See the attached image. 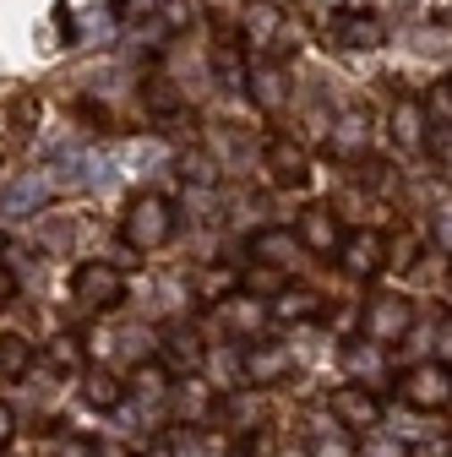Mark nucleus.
Listing matches in <instances>:
<instances>
[{
    "label": "nucleus",
    "instance_id": "36",
    "mask_svg": "<svg viewBox=\"0 0 452 457\" xmlns=\"http://www.w3.org/2000/svg\"><path fill=\"white\" fill-rule=\"evenodd\" d=\"M12 436H17V414H12V403H0V452L12 446Z\"/></svg>",
    "mask_w": 452,
    "mask_h": 457
},
{
    "label": "nucleus",
    "instance_id": "12",
    "mask_svg": "<svg viewBox=\"0 0 452 457\" xmlns=\"http://www.w3.org/2000/svg\"><path fill=\"white\" fill-rule=\"evenodd\" d=\"M213 71L218 82H230V87H246V54H240V33H230V22L218 17V38H213Z\"/></svg>",
    "mask_w": 452,
    "mask_h": 457
},
{
    "label": "nucleus",
    "instance_id": "25",
    "mask_svg": "<svg viewBox=\"0 0 452 457\" xmlns=\"http://www.w3.org/2000/svg\"><path fill=\"white\" fill-rule=\"evenodd\" d=\"M311 457H360V452H355V441L344 430L332 425V430H316L311 436Z\"/></svg>",
    "mask_w": 452,
    "mask_h": 457
},
{
    "label": "nucleus",
    "instance_id": "2",
    "mask_svg": "<svg viewBox=\"0 0 452 457\" xmlns=\"http://www.w3.org/2000/svg\"><path fill=\"white\" fill-rule=\"evenodd\" d=\"M398 397H404V409H414V414H441V409H452V370L441 360L409 365L398 376Z\"/></svg>",
    "mask_w": 452,
    "mask_h": 457
},
{
    "label": "nucleus",
    "instance_id": "13",
    "mask_svg": "<svg viewBox=\"0 0 452 457\" xmlns=\"http://www.w3.org/2000/svg\"><path fill=\"white\" fill-rule=\"evenodd\" d=\"M126 386H131V397H137L142 409H158V403H169V392H175V376H169L158 360H142Z\"/></svg>",
    "mask_w": 452,
    "mask_h": 457
},
{
    "label": "nucleus",
    "instance_id": "27",
    "mask_svg": "<svg viewBox=\"0 0 452 457\" xmlns=\"http://www.w3.org/2000/svg\"><path fill=\"white\" fill-rule=\"evenodd\" d=\"M332 147H338V153H360V147H365V114H344V120H338V131H332Z\"/></svg>",
    "mask_w": 452,
    "mask_h": 457
},
{
    "label": "nucleus",
    "instance_id": "30",
    "mask_svg": "<svg viewBox=\"0 0 452 457\" xmlns=\"http://www.w3.org/2000/svg\"><path fill=\"white\" fill-rule=\"evenodd\" d=\"M425 147H431V158H436V163H452V126H431Z\"/></svg>",
    "mask_w": 452,
    "mask_h": 457
},
{
    "label": "nucleus",
    "instance_id": "18",
    "mask_svg": "<svg viewBox=\"0 0 452 457\" xmlns=\"http://www.w3.org/2000/svg\"><path fill=\"white\" fill-rule=\"evenodd\" d=\"M33 360H38V349L22 332H0V376H28Z\"/></svg>",
    "mask_w": 452,
    "mask_h": 457
},
{
    "label": "nucleus",
    "instance_id": "26",
    "mask_svg": "<svg viewBox=\"0 0 452 457\" xmlns=\"http://www.w3.org/2000/svg\"><path fill=\"white\" fill-rule=\"evenodd\" d=\"M49 365H54V370H82V365H88V349H82L77 337H54V343H49Z\"/></svg>",
    "mask_w": 452,
    "mask_h": 457
},
{
    "label": "nucleus",
    "instance_id": "5",
    "mask_svg": "<svg viewBox=\"0 0 452 457\" xmlns=\"http://www.w3.org/2000/svg\"><path fill=\"white\" fill-rule=\"evenodd\" d=\"M409 327H414V305L404 295H376L360 311V332H365V343H376V349H392L398 337H409Z\"/></svg>",
    "mask_w": 452,
    "mask_h": 457
},
{
    "label": "nucleus",
    "instance_id": "41",
    "mask_svg": "<svg viewBox=\"0 0 452 457\" xmlns=\"http://www.w3.org/2000/svg\"><path fill=\"white\" fill-rule=\"evenodd\" d=\"M0 251H6V228H0Z\"/></svg>",
    "mask_w": 452,
    "mask_h": 457
},
{
    "label": "nucleus",
    "instance_id": "20",
    "mask_svg": "<svg viewBox=\"0 0 452 457\" xmlns=\"http://www.w3.org/2000/svg\"><path fill=\"white\" fill-rule=\"evenodd\" d=\"M278 33H284L278 6H272V0H251V6H246V38H251V44H272Z\"/></svg>",
    "mask_w": 452,
    "mask_h": 457
},
{
    "label": "nucleus",
    "instance_id": "33",
    "mask_svg": "<svg viewBox=\"0 0 452 457\" xmlns=\"http://www.w3.org/2000/svg\"><path fill=\"white\" fill-rule=\"evenodd\" d=\"M49 457H104V452H98L93 441H82V436H66V441H61V446H54Z\"/></svg>",
    "mask_w": 452,
    "mask_h": 457
},
{
    "label": "nucleus",
    "instance_id": "4",
    "mask_svg": "<svg viewBox=\"0 0 452 457\" xmlns=\"http://www.w3.org/2000/svg\"><path fill=\"white\" fill-rule=\"evenodd\" d=\"M327 414H332V425H338V430L365 436V430H376V425H381V392H371V386H360V381H344V386H332Z\"/></svg>",
    "mask_w": 452,
    "mask_h": 457
},
{
    "label": "nucleus",
    "instance_id": "8",
    "mask_svg": "<svg viewBox=\"0 0 452 457\" xmlns=\"http://www.w3.org/2000/svg\"><path fill=\"white\" fill-rule=\"evenodd\" d=\"M267 180L272 186H306L311 175V153L295 142V137H267Z\"/></svg>",
    "mask_w": 452,
    "mask_h": 457
},
{
    "label": "nucleus",
    "instance_id": "43",
    "mask_svg": "<svg viewBox=\"0 0 452 457\" xmlns=\"http://www.w3.org/2000/svg\"><path fill=\"white\" fill-rule=\"evenodd\" d=\"M447 457H452V446H447Z\"/></svg>",
    "mask_w": 452,
    "mask_h": 457
},
{
    "label": "nucleus",
    "instance_id": "32",
    "mask_svg": "<svg viewBox=\"0 0 452 457\" xmlns=\"http://www.w3.org/2000/svg\"><path fill=\"white\" fill-rule=\"evenodd\" d=\"M169 452H175V457H213L207 441H202L197 430H191V436H175V441H169Z\"/></svg>",
    "mask_w": 452,
    "mask_h": 457
},
{
    "label": "nucleus",
    "instance_id": "19",
    "mask_svg": "<svg viewBox=\"0 0 452 457\" xmlns=\"http://www.w3.org/2000/svg\"><path fill=\"white\" fill-rule=\"evenodd\" d=\"M240 295H251V300H278V295H284V267L251 262V267L240 272Z\"/></svg>",
    "mask_w": 452,
    "mask_h": 457
},
{
    "label": "nucleus",
    "instance_id": "34",
    "mask_svg": "<svg viewBox=\"0 0 452 457\" xmlns=\"http://www.w3.org/2000/svg\"><path fill=\"white\" fill-rule=\"evenodd\" d=\"M436 360L452 370V316H447V321H441V332H436Z\"/></svg>",
    "mask_w": 452,
    "mask_h": 457
},
{
    "label": "nucleus",
    "instance_id": "10",
    "mask_svg": "<svg viewBox=\"0 0 452 457\" xmlns=\"http://www.w3.org/2000/svg\"><path fill=\"white\" fill-rule=\"evenodd\" d=\"M300 251H306V245H300L295 228H256V235L246 240V256L262 262V267H289Z\"/></svg>",
    "mask_w": 452,
    "mask_h": 457
},
{
    "label": "nucleus",
    "instance_id": "40",
    "mask_svg": "<svg viewBox=\"0 0 452 457\" xmlns=\"http://www.w3.org/2000/svg\"><path fill=\"white\" fill-rule=\"evenodd\" d=\"M147 457H175V452H169V441H153V446H147Z\"/></svg>",
    "mask_w": 452,
    "mask_h": 457
},
{
    "label": "nucleus",
    "instance_id": "23",
    "mask_svg": "<svg viewBox=\"0 0 452 457\" xmlns=\"http://www.w3.org/2000/svg\"><path fill=\"white\" fill-rule=\"evenodd\" d=\"M142 98H147L153 114H175V109H180V87L169 82V77H147V82H142Z\"/></svg>",
    "mask_w": 452,
    "mask_h": 457
},
{
    "label": "nucleus",
    "instance_id": "9",
    "mask_svg": "<svg viewBox=\"0 0 452 457\" xmlns=\"http://www.w3.org/2000/svg\"><path fill=\"white\" fill-rule=\"evenodd\" d=\"M240 376H246L251 386H272V381H284V376H289V354H284V343H267V337L246 343V354H240Z\"/></svg>",
    "mask_w": 452,
    "mask_h": 457
},
{
    "label": "nucleus",
    "instance_id": "37",
    "mask_svg": "<svg viewBox=\"0 0 452 457\" xmlns=\"http://www.w3.org/2000/svg\"><path fill=\"white\" fill-rule=\"evenodd\" d=\"M425 17H431V22H447V17H452V0H425Z\"/></svg>",
    "mask_w": 452,
    "mask_h": 457
},
{
    "label": "nucleus",
    "instance_id": "22",
    "mask_svg": "<svg viewBox=\"0 0 452 457\" xmlns=\"http://www.w3.org/2000/svg\"><path fill=\"white\" fill-rule=\"evenodd\" d=\"M392 137H398V142H425L431 137L425 109L420 104H398V109H392Z\"/></svg>",
    "mask_w": 452,
    "mask_h": 457
},
{
    "label": "nucleus",
    "instance_id": "14",
    "mask_svg": "<svg viewBox=\"0 0 452 457\" xmlns=\"http://www.w3.org/2000/svg\"><path fill=\"white\" fill-rule=\"evenodd\" d=\"M223 321H230V332H240L246 343H256L262 327H267V311H262V300H251V295H230V300H223Z\"/></svg>",
    "mask_w": 452,
    "mask_h": 457
},
{
    "label": "nucleus",
    "instance_id": "39",
    "mask_svg": "<svg viewBox=\"0 0 452 457\" xmlns=\"http://www.w3.org/2000/svg\"><path fill=\"white\" fill-rule=\"evenodd\" d=\"M409 457H447V446H414Z\"/></svg>",
    "mask_w": 452,
    "mask_h": 457
},
{
    "label": "nucleus",
    "instance_id": "1",
    "mask_svg": "<svg viewBox=\"0 0 452 457\" xmlns=\"http://www.w3.org/2000/svg\"><path fill=\"white\" fill-rule=\"evenodd\" d=\"M175 207H169V196H131V207H126V218H121V240L131 245V251H158V245H169L175 240Z\"/></svg>",
    "mask_w": 452,
    "mask_h": 457
},
{
    "label": "nucleus",
    "instance_id": "42",
    "mask_svg": "<svg viewBox=\"0 0 452 457\" xmlns=\"http://www.w3.org/2000/svg\"><path fill=\"white\" fill-rule=\"evenodd\" d=\"M447 289H452V267H447Z\"/></svg>",
    "mask_w": 452,
    "mask_h": 457
},
{
    "label": "nucleus",
    "instance_id": "15",
    "mask_svg": "<svg viewBox=\"0 0 452 457\" xmlns=\"http://www.w3.org/2000/svg\"><path fill=\"white\" fill-rule=\"evenodd\" d=\"M332 33L344 38L349 49H371V44H381V17L376 12H344L332 22Z\"/></svg>",
    "mask_w": 452,
    "mask_h": 457
},
{
    "label": "nucleus",
    "instance_id": "17",
    "mask_svg": "<svg viewBox=\"0 0 452 457\" xmlns=\"http://www.w3.org/2000/svg\"><path fill=\"white\" fill-rule=\"evenodd\" d=\"M158 365H163L169 376L197 370V365H202V337H197V332H175V337H169V349L158 354Z\"/></svg>",
    "mask_w": 452,
    "mask_h": 457
},
{
    "label": "nucleus",
    "instance_id": "11",
    "mask_svg": "<svg viewBox=\"0 0 452 457\" xmlns=\"http://www.w3.org/2000/svg\"><path fill=\"white\" fill-rule=\"evenodd\" d=\"M218 403H223V397H218L207 381H180L175 392H169V409H175L191 430H197L202 420H213V414H218Z\"/></svg>",
    "mask_w": 452,
    "mask_h": 457
},
{
    "label": "nucleus",
    "instance_id": "35",
    "mask_svg": "<svg viewBox=\"0 0 452 457\" xmlns=\"http://www.w3.org/2000/svg\"><path fill=\"white\" fill-rule=\"evenodd\" d=\"M12 300H17V272H12L6 262H0V311H6Z\"/></svg>",
    "mask_w": 452,
    "mask_h": 457
},
{
    "label": "nucleus",
    "instance_id": "38",
    "mask_svg": "<svg viewBox=\"0 0 452 457\" xmlns=\"http://www.w3.org/2000/svg\"><path fill=\"white\" fill-rule=\"evenodd\" d=\"M436 240H441V245H447V251H452V212H447V218H441V223H436Z\"/></svg>",
    "mask_w": 452,
    "mask_h": 457
},
{
    "label": "nucleus",
    "instance_id": "29",
    "mask_svg": "<svg viewBox=\"0 0 452 457\" xmlns=\"http://www.w3.org/2000/svg\"><path fill=\"white\" fill-rule=\"evenodd\" d=\"M191 17H197V6H191V0H163V6H158V22H163L169 33L191 28Z\"/></svg>",
    "mask_w": 452,
    "mask_h": 457
},
{
    "label": "nucleus",
    "instance_id": "31",
    "mask_svg": "<svg viewBox=\"0 0 452 457\" xmlns=\"http://www.w3.org/2000/svg\"><path fill=\"white\" fill-rule=\"evenodd\" d=\"M180 175H186V180H197V186H213V180H218V169L197 153V158H186V163H180Z\"/></svg>",
    "mask_w": 452,
    "mask_h": 457
},
{
    "label": "nucleus",
    "instance_id": "28",
    "mask_svg": "<svg viewBox=\"0 0 452 457\" xmlns=\"http://www.w3.org/2000/svg\"><path fill=\"white\" fill-rule=\"evenodd\" d=\"M44 191H49V186H44L38 175H33V180H22V186L6 196V212H28V207H38V202H44Z\"/></svg>",
    "mask_w": 452,
    "mask_h": 457
},
{
    "label": "nucleus",
    "instance_id": "16",
    "mask_svg": "<svg viewBox=\"0 0 452 457\" xmlns=\"http://www.w3.org/2000/svg\"><path fill=\"white\" fill-rule=\"evenodd\" d=\"M278 327H295V321H311V316H322V300L311 295V289H284L272 300V311H267Z\"/></svg>",
    "mask_w": 452,
    "mask_h": 457
},
{
    "label": "nucleus",
    "instance_id": "21",
    "mask_svg": "<svg viewBox=\"0 0 452 457\" xmlns=\"http://www.w3.org/2000/svg\"><path fill=\"white\" fill-rule=\"evenodd\" d=\"M88 403L93 409H121L126 403V381H115L109 370H88Z\"/></svg>",
    "mask_w": 452,
    "mask_h": 457
},
{
    "label": "nucleus",
    "instance_id": "7",
    "mask_svg": "<svg viewBox=\"0 0 452 457\" xmlns=\"http://www.w3.org/2000/svg\"><path fill=\"white\" fill-rule=\"evenodd\" d=\"M338 267H344L349 278H376L387 267V235L381 228H355V235H344Z\"/></svg>",
    "mask_w": 452,
    "mask_h": 457
},
{
    "label": "nucleus",
    "instance_id": "24",
    "mask_svg": "<svg viewBox=\"0 0 452 457\" xmlns=\"http://www.w3.org/2000/svg\"><path fill=\"white\" fill-rule=\"evenodd\" d=\"M235 289H240V278H235V272H223V267H213V272H202V289H197V295H202L207 305H223Z\"/></svg>",
    "mask_w": 452,
    "mask_h": 457
},
{
    "label": "nucleus",
    "instance_id": "3",
    "mask_svg": "<svg viewBox=\"0 0 452 457\" xmlns=\"http://www.w3.org/2000/svg\"><path fill=\"white\" fill-rule=\"evenodd\" d=\"M71 300L82 311H121L126 305V272L109 262H82L71 272Z\"/></svg>",
    "mask_w": 452,
    "mask_h": 457
},
{
    "label": "nucleus",
    "instance_id": "6",
    "mask_svg": "<svg viewBox=\"0 0 452 457\" xmlns=\"http://www.w3.org/2000/svg\"><path fill=\"white\" fill-rule=\"evenodd\" d=\"M295 235H300V245H306L311 256H338V251H344V223H338V212H332L327 202H311V207L300 212Z\"/></svg>",
    "mask_w": 452,
    "mask_h": 457
}]
</instances>
